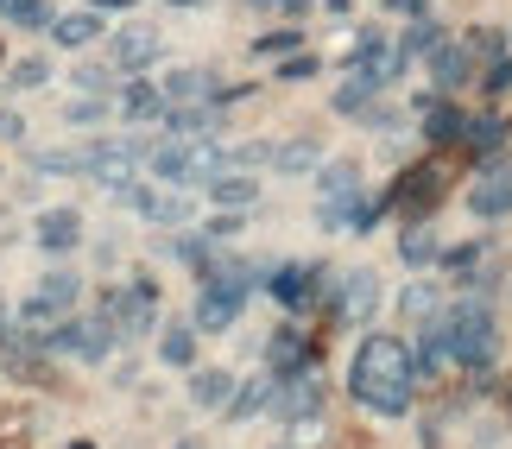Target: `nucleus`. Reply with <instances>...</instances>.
<instances>
[{
  "label": "nucleus",
  "mask_w": 512,
  "mask_h": 449,
  "mask_svg": "<svg viewBox=\"0 0 512 449\" xmlns=\"http://www.w3.org/2000/svg\"><path fill=\"white\" fill-rule=\"evenodd\" d=\"M348 393H354V405H367L373 418H405L411 393H418L411 348L399 336H386V329L361 336V348H354V361H348Z\"/></svg>",
  "instance_id": "nucleus-1"
},
{
  "label": "nucleus",
  "mask_w": 512,
  "mask_h": 449,
  "mask_svg": "<svg viewBox=\"0 0 512 449\" xmlns=\"http://www.w3.org/2000/svg\"><path fill=\"white\" fill-rule=\"evenodd\" d=\"M430 329L443 336V348H449V361H456V367H487V361H494V348H500L494 304H481V298L443 304V317L430 323Z\"/></svg>",
  "instance_id": "nucleus-2"
},
{
  "label": "nucleus",
  "mask_w": 512,
  "mask_h": 449,
  "mask_svg": "<svg viewBox=\"0 0 512 449\" xmlns=\"http://www.w3.org/2000/svg\"><path fill=\"white\" fill-rule=\"evenodd\" d=\"M152 184H165V190H196V184H215L228 171V146H215V140H165V146H152Z\"/></svg>",
  "instance_id": "nucleus-3"
},
{
  "label": "nucleus",
  "mask_w": 512,
  "mask_h": 449,
  "mask_svg": "<svg viewBox=\"0 0 512 449\" xmlns=\"http://www.w3.org/2000/svg\"><path fill=\"white\" fill-rule=\"evenodd\" d=\"M76 152H83V178H95L102 190L133 184V171L152 159V146L133 140V133H102V140H89V146H76Z\"/></svg>",
  "instance_id": "nucleus-4"
},
{
  "label": "nucleus",
  "mask_w": 512,
  "mask_h": 449,
  "mask_svg": "<svg viewBox=\"0 0 512 449\" xmlns=\"http://www.w3.org/2000/svg\"><path fill=\"white\" fill-rule=\"evenodd\" d=\"M114 342H121V336L108 329V317H64V323L45 336L51 355H76V361H108Z\"/></svg>",
  "instance_id": "nucleus-5"
},
{
  "label": "nucleus",
  "mask_w": 512,
  "mask_h": 449,
  "mask_svg": "<svg viewBox=\"0 0 512 449\" xmlns=\"http://www.w3.org/2000/svg\"><path fill=\"white\" fill-rule=\"evenodd\" d=\"M165 57V32L159 26H121L108 38V70L114 76H146Z\"/></svg>",
  "instance_id": "nucleus-6"
},
{
  "label": "nucleus",
  "mask_w": 512,
  "mask_h": 449,
  "mask_svg": "<svg viewBox=\"0 0 512 449\" xmlns=\"http://www.w3.org/2000/svg\"><path fill=\"white\" fill-rule=\"evenodd\" d=\"M272 418L285 424V431H310V424H323V380L304 374V380H272Z\"/></svg>",
  "instance_id": "nucleus-7"
},
{
  "label": "nucleus",
  "mask_w": 512,
  "mask_h": 449,
  "mask_svg": "<svg viewBox=\"0 0 512 449\" xmlns=\"http://www.w3.org/2000/svg\"><path fill=\"white\" fill-rule=\"evenodd\" d=\"M114 197H121L133 216H146L152 228H184L190 222V203L177 197V190H165V184H140V178H133V184L114 190Z\"/></svg>",
  "instance_id": "nucleus-8"
},
{
  "label": "nucleus",
  "mask_w": 512,
  "mask_h": 449,
  "mask_svg": "<svg viewBox=\"0 0 512 449\" xmlns=\"http://www.w3.org/2000/svg\"><path fill=\"white\" fill-rule=\"evenodd\" d=\"M468 216H475V222L512 216V159H487L481 165V178L468 184Z\"/></svg>",
  "instance_id": "nucleus-9"
},
{
  "label": "nucleus",
  "mask_w": 512,
  "mask_h": 449,
  "mask_svg": "<svg viewBox=\"0 0 512 449\" xmlns=\"http://www.w3.org/2000/svg\"><path fill=\"white\" fill-rule=\"evenodd\" d=\"M266 291H272L285 310H304L310 298H323V266H310V260H279V266H266Z\"/></svg>",
  "instance_id": "nucleus-10"
},
{
  "label": "nucleus",
  "mask_w": 512,
  "mask_h": 449,
  "mask_svg": "<svg viewBox=\"0 0 512 449\" xmlns=\"http://www.w3.org/2000/svg\"><path fill=\"white\" fill-rule=\"evenodd\" d=\"M424 70H430V89H437L443 102H449L462 83H475V76H481V70H475V51H468V38H449V45H437V51L424 57Z\"/></svg>",
  "instance_id": "nucleus-11"
},
{
  "label": "nucleus",
  "mask_w": 512,
  "mask_h": 449,
  "mask_svg": "<svg viewBox=\"0 0 512 449\" xmlns=\"http://www.w3.org/2000/svg\"><path fill=\"white\" fill-rule=\"evenodd\" d=\"M159 95H165L171 108H184V102H222V108H228L241 89H222V83H215V76H209L203 64H184V70H165Z\"/></svg>",
  "instance_id": "nucleus-12"
},
{
  "label": "nucleus",
  "mask_w": 512,
  "mask_h": 449,
  "mask_svg": "<svg viewBox=\"0 0 512 449\" xmlns=\"http://www.w3.org/2000/svg\"><path fill=\"white\" fill-rule=\"evenodd\" d=\"M241 310H247L241 291H228V285H203V291H196V317H190V329H196V336H222V329L241 323Z\"/></svg>",
  "instance_id": "nucleus-13"
},
{
  "label": "nucleus",
  "mask_w": 512,
  "mask_h": 449,
  "mask_svg": "<svg viewBox=\"0 0 512 449\" xmlns=\"http://www.w3.org/2000/svg\"><path fill=\"white\" fill-rule=\"evenodd\" d=\"M159 127L171 133V140H215V133H222V102H184V108L165 102Z\"/></svg>",
  "instance_id": "nucleus-14"
},
{
  "label": "nucleus",
  "mask_w": 512,
  "mask_h": 449,
  "mask_svg": "<svg viewBox=\"0 0 512 449\" xmlns=\"http://www.w3.org/2000/svg\"><path fill=\"white\" fill-rule=\"evenodd\" d=\"M32 241L45 253H76L83 247V216H76V209H45L38 228H32Z\"/></svg>",
  "instance_id": "nucleus-15"
},
{
  "label": "nucleus",
  "mask_w": 512,
  "mask_h": 449,
  "mask_svg": "<svg viewBox=\"0 0 512 449\" xmlns=\"http://www.w3.org/2000/svg\"><path fill=\"white\" fill-rule=\"evenodd\" d=\"M234 386H241L234 367H190V399L203 405V412H222V405L234 399Z\"/></svg>",
  "instance_id": "nucleus-16"
},
{
  "label": "nucleus",
  "mask_w": 512,
  "mask_h": 449,
  "mask_svg": "<svg viewBox=\"0 0 512 449\" xmlns=\"http://www.w3.org/2000/svg\"><path fill=\"white\" fill-rule=\"evenodd\" d=\"M317 165H323V140H310V133L272 146V171H285V178H317Z\"/></svg>",
  "instance_id": "nucleus-17"
},
{
  "label": "nucleus",
  "mask_w": 512,
  "mask_h": 449,
  "mask_svg": "<svg viewBox=\"0 0 512 449\" xmlns=\"http://www.w3.org/2000/svg\"><path fill=\"white\" fill-rule=\"evenodd\" d=\"M317 197L323 203H354L361 197V165L354 159H323L317 165Z\"/></svg>",
  "instance_id": "nucleus-18"
},
{
  "label": "nucleus",
  "mask_w": 512,
  "mask_h": 449,
  "mask_svg": "<svg viewBox=\"0 0 512 449\" xmlns=\"http://www.w3.org/2000/svg\"><path fill=\"white\" fill-rule=\"evenodd\" d=\"M121 121H165V95H159V83H146V76H127L121 83Z\"/></svg>",
  "instance_id": "nucleus-19"
},
{
  "label": "nucleus",
  "mask_w": 512,
  "mask_h": 449,
  "mask_svg": "<svg viewBox=\"0 0 512 449\" xmlns=\"http://www.w3.org/2000/svg\"><path fill=\"white\" fill-rule=\"evenodd\" d=\"M102 32H108V19L95 13V7H83V13H57V26H51V45H64V51H83V45H95Z\"/></svg>",
  "instance_id": "nucleus-20"
},
{
  "label": "nucleus",
  "mask_w": 512,
  "mask_h": 449,
  "mask_svg": "<svg viewBox=\"0 0 512 449\" xmlns=\"http://www.w3.org/2000/svg\"><path fill=\"white\" fill-rule=\"evenodd\" d=\"M399 317L418 323V329L437 323V317H443V285H437V279H411V285L399 291Z\"/></svg>",
  "instance_id": "nucleus-21"
},
{
  "label": "nucleus",
  "mask_w": 512,
  "mask_h": 449,
  "mask_svg": "<svg viewBox=\"0 0 512 449\" xmlns=\"http://www.w3.org/2000/svg\"><path fill=\"white\" fill-rule=\"evenodd\" d=\"M437 45H449V26H443V19H430V13H418L392 51H399V64H411V57H430Z\"/></svg>",
  "instance_id": "nucleus-22"
},
{
  "label": "nucleus",
  "mask_w": 512,
  "mask_h": 449,
  "mask_svg": "<svg viewBox=\"0 0 512 449\" xmlns=\"http://www.w3.org/2000/svg\"><path fill=\"white\" fill-rule=\"evenodd\" d=\"M222 412H228V424H247V418L272 412V374H253V380H241V386H234V399L222 405Z\"/></svg>",
  "instance_id": "nucleus-23"
},
{
  "label": "nucleus",
  "mask_w": 512,
  "mask_h": 449,
  "mask_svg": "<svg viewBox=\"0 0 512 449\" xmlns=\"http://www.w3.org/2000/svg\"><path fill=\"white\" fill-rule=\"evenodd\" d=\"M462 127H468V114L456 102H443V95H437V102H424V140L430 146H456Z\"/></svg>",
  "instance_id": "nucleus-24"
},
{
  "label": "nucleus",
  "mask_w": 512,
  "mask_h": 449,
  "mask_svg": "<svg viewBox=\"0 0 512 449\" xmlns=\"http://www.w3.org/2000/svg\"><path fill=\"white\" fill-rule=\"evenodd\" d=\"M209 197H215V209H253L260 203V178H253V171H222V178L209 184Z\"/></svg>",
  "instance_id": "nucleus-25"
},
{
  "label": "nucleus",
  "mask_w": 512,
  "mask_h": 449,
  "mask_svg": "<svg viewBox=\"0 0 512 449\" xmlns=\"http://www.w3.org/2000/svg\"><path fill=\"white\" fill-rule=\"evenodd\" d=\"M399 260H405V266H437V260H443L437 222H405V234H399Z\"/></svg>",
  "instance_id": "nucleus-26"
},
{
  "label": "nucleus",
  "mask_w": 512,
  "mask_h": 449,
  "mask_svg": "<svg viewBox=\"0 0 512 449\" xmlns=\"http://www.w3.org/2000/svg\"><path fill=\"white\" fill-rule=\"evenodd\" d=\"M506 133H512V121L506 114H468V127H462V146H475V152H500L506 146Z\"/></svg>",
  "instance_id": "nucleus-27"
},
{
  "label": "nucleus",
  "mask_w": 512,
  "mask_h": 449,
  "mask_svg": "<svg viewBox=\"0 0 512 449\" xmlns=\"http://www.w3.org/2000/svg\"><path fill=\"white\" fill-rule=\"evenodd\" d=\"M159 361L165 367H184V374L196 367V329L190 323H165L159 329Z\"/></svg>",
  "instance_id": "nucleus-28"
},
{
  "label": "nucleus",
  "mask_w": 512,
  "mask_h": 449,
  "mask_svg": "<svg viewBox=\"0 0 512 449\" xmlns=\"http://www.w3.org/2000/svg\"><path fill=\"white\" fill-rule=\"evenodd\" d=\"M32 171L38 178H83V152L76 146H32Z\"/></svg>",
  "instance_id": "nucleus-29"
},
{
  "label": "nucleus",
  "mask_w": 512,
  "mask_h": 449,
  "mask_svg": "<svg viewBox=\"0 0 512 449\" xmlns=\"http://www.w3.org/2000/svg\"><path fill=\"white\" fill-rule=\"evenodd\" d=\"M38 298H51L57 310H76V304H83V272H70V266H51L45 279H38Z\"/></svg>",
  "instance_id": "nucleus-30"
},
{
  "label": "nucleus",
  "mask_w": 512,
  "mask_h": 449,
  "mask_svg": "<svg viewBox=\"0 0 512 449\" xmlns=\"http://www.w3.org/2000/svg\"><path fill=\"white\" fill-rule=\"evenodd\" d=\"M380 83H367V76H348V83L336 89V114H348V121H361V114L373 108V102H380Z\"/></svg>",
  "instance_id": "nucleus-31"
},
{
  "label": "nucleus",
  "mask_w": 512,
  "mask_h": 449,
  "mask_svg": "<svg viewBox=\"0 0 512 449\" xmlns=\"http://www.w3.org/2000/svg\"><path fill=\"white\" fill-rule=\"evenodd\" d=\"M7 26H19V32H51L57 26V7H51V0H7Z\"/></svg>",
  "instance_id": "nucleus-32"
},
{
  "label": "nucleus",
  "mask_w": 512,
  "mask_h": 449,
  "mask_svg": "<svg viewBox=\"0 0 512 449\" xmlns=\"http://www.w3.org/2000/svg\"><path fill=\"white\" fill-rule=\"evenodd\" d=\"M7 83L13 89H45L51 83V57H19V64H7Z\"/></svg>",
  "instance_id": "nucleus-33"
},
{
  "label": "nucleus",
  "mask_w": 512,
  "mask_h": 449,
  "mask_svg": "<svg viewBox=\"0 0 512 449\" xmlns=\"http://www.w3.org/2000/svg\"><path fill=\"white\" fill-rule=\"evenodd\" d=\"M64 121L70 127H102L108 121V95H76V102L64 108Z\"/></svg>",
  "instance_id": "nucleus-34"
},
{
  "label": "nucleus",
  "mask_w": 512,
  "mask_h": 449,
  "mask_svg": "<svg viewBox=\"0 0 512 449\" xmlns=\"http://www.w3.org/2000/svg\"><path fill=\"white\" fill-rule=\"evenodd\" d=\"M298 45H304L298 26H279V32H260V38H253V51H260V57H291Z\"/></svg>",
  "instance_id": "nucleus-35"
},
{
  "label": "nucleus",
  "mask_w": 512,
  "mask_h": 449,
  "mask_svg": "<svg viewBox=\"0 0 512 449\" xmlns=\"http://www.w3.org/2000/svg\"><path fill=\"white\" fill-rule=\"evenodd\" d=\"M354 127H367V133H399V127H405V114L392 108V102H373V108H367Z\"/></svg>",
  "instance_id": "nucleus-36"
},
{
  "label": "nucleus",
  "mask_w": 512,
  "mask_h": 449,
  "mask_svg": "<svg viewBox=\"0 0 512 449\" xmlns=\"http://www.w3.org/2000/svg\"><path fill=\"white\" fill-rule=\"evenodd\" d=\"M317 70H323V64H317V57H310V51H291L285 64L272 70V76H279V83H310V76H317Z\"/></svg>",
  "instance_id": "nucleus-37"
},
{
  "label": "nucleus",
  "mask_w": 512,
  "mask_h": 449,
  "mask_svg": "<svg viewBox=\"0 0 512 449\" xmlns=\"http://www.w3.org/2000/svg\"><path fill=\"white\" fill-rule=\"evenodd\" d=\"M76 76V89H83V95H108L114 89V70L108 64H83V70H70Z\"/></svg>",
  "instance_id": "nucleus-38"
},
{
  "label": "nucleus",
  "mask_w": 512,
  "mask_h": 449,
  "mask_svg": "<svg viewBox=\"0 0 512 449\" xmlns=\"http://www.w3.org/2000/svg\"><path fill=\"white\" fill-rule=\"evenodd\" d=\"M361 197H367V190H361ZM361 197H354V203H361ZM354 203H323V197H317V228H329V234L348 228V222H354Z\"/></svg>",
  "instance_id": "nucleus-39"
},
{
  "label": "nucleus",
  "mask_w": 512,
  "mask_h": 449,
  "mask_svg": "<svg viewBox=\"0 0 512 449\" xmlns=\"http://www.w3.org/2000/svg\"><path fill=\"white\" fill-rule=\"evenodd\" d=\"M247 228V216H241V209H215V216L203 222V234H209V241H228V234H241Z\"/></svg>",
  "instance_id": "nucleus-40"
},
{
  "label": "nucleus",
  "mask_w": 512,
  "mask_h": 449,
  "mask_svg": "<svg viewBox=\"0 0 512 449\" xmlns=\"http://www.w3.org/2000/svg\"><path fill=\"white\" fill-rule=\"evenodd\" d=\"M481 89H487V95H506V89H512V57H494V64L481 70Z\"/></svg>",
  "instance_id": "nucleus-41"
},
{
  "label": "nucleus",
  "mask_w": 512,
  "mask_h": 449,
  "mask_svg": "<svg viewBox=\"0 0 512 449\" xmlns=\"http://www.w3.org/2000/svg\"><path fill=\"white\" fill-rule=\"evenodd\" d=\"M0 140H26V114L19 108H0Z\"/></svg>",
  "instance_id": "nucleus-42"
},
{
  "label": "nucleus",
  "mask_w": 512,
  "mask_h": 449,
  "mask_svg": "<svg viewBox=\"0 0 512 449\" xmlns=\"http://www.w3.org/2000/svg\"><path fill=\"white\" fill-rule=\"evenodd\" d=\"M475 260H481V247H475V241H468V247H449V253H443V266H475Z\"/></svg>",
  "instance_id": "nucleus-43"
},
{
  "label": "nucleus",
  "mask_w": 512,
  "mask_h": 449,
  "mask_svg": "<svg viewBox=\"0 0 512 449\" xmlns=\"http://www.w3.org/2000/svg\"><path fill=\"white\" fill-rule=\"evenodd\" d=\"M304 13H310V0H279V19H291V26H298Z\"/></svg>",
  "instance_id": "nucleus-44"
},
{
  "label": "nucleus",
  "mask_w": 512,
  "mask_h": 449,
  "mask_svg": "<svg viewBox=\"0 0 512 449\" xmlns=\"http://www.w3.org/2000/svg\"><path fill=\"white\" fill-rule=\"evenodd\" d=\"M13 336H19V329H13V310H7V304H0V348H7Z\"/></svg>",
  "instance_id": "nucleus-45"
},
{
  "label": "nucleus",
  "mask_w": 512,
  "mask_h": 449,
  "mask_svg": "<svg viewBox=\"0 0 512 449\" xmlns=\"http://www.w3.org/2000/svg\"><path fill=\"white\" fill-rule=\"evenodd\" d=\"M386 7H392V13H405V19H418V13H424V0H386Z\"/></svg>",
  "instance_id": "nucleus-46"
},
{
  "label": "nucleus",
  "mask_w": 512,
  "mask_h": 449,
  "mask_svg": "<svg viewBox=\"0 0 512 449\" xmlns=\"http://www.w3.org/2000/svg\"><path fill=\"white\" fill-rule=\"evenodd\" d=\"M133 0H95V13H127Z\"/></svg>",
  "instance_id": "nucleus-47"
},
{
  "label": "nucleus",
  "mask_w": 512,
  "mask_h": 449,
  "mask_svg": "<svg viewBox=\"0 0 512 449\" xmlns=\"http://www.w3.org/2000/svg\"><path fill=\"white\" fill-rule=\"evenodd\" d=\"M247 7H253V13H279V0H247Z\"/></svg>",
  "instance_id": "nucleus-48"
},
{
  "label": "nucleus",
  "mask_w": 512,
  "mask_h": 449,
  "mask_svg": "<svg viewBox=\"0 0 512 449\" xmlns=\"http://www.w3.org/2000/svg\"><path fill=\"white\" fill-rule=\"evenodd\" d=\"M177 449H203V437H184V443H177Z\"/></svg>",
  "instance_id": "nucleus-49"
},
{
  "label": "nucleus",
  "mask_w": 512,
  "mask_h": 449,
  "mask_svg": "<svg viewBox=\"0 0 512 449\" xmlns=\"http://www.w3.org/2000/svg\"><path fill=\"white\" fill-rule=\"evenodd\" d=\"M171 7H196V0H171Z\"/></svg>",
  "instance_id": "nucleus-50"
},
{
  "label": "nucleus",
  "mask_w": 512,
  "mask_h": 449,
  "mask_svg": "<svg viewBox=\"0 0 512 449\" xmlns=\"http://www.w3.org/2000/svg\"><path fill=\"white\" fill-rule=\"evenodd\" d=\"M0 19H7V0H0Z\"/></svg>",
  "instance_id": "nucleus-51"
},
{
  "label": "nucleus",
  "mask_w": 512,
  "mask_h": 449,
  "mask_svg": "<svg viewBox=\"0 0 512 449\" xmlns=\"http://www.w3.org/2000/svg\"><path fill=\"white\" fill-rule=\"evenodd\" d=\"M279 449H291V443H279Z\"/></svg>",
  "instance_id": "nucleus-52"
}]
</instances>
